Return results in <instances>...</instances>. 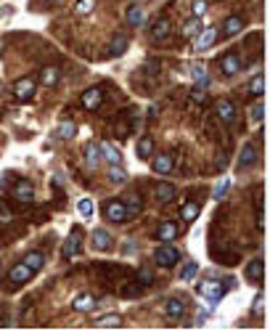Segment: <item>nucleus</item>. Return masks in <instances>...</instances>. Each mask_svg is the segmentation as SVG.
<instances>
[{"instance_id": "24", "label": "nucleus", "mask_w": 270, "mask_h": 334, "mask_svg": "<svg viewBox=\"0 0 270 334\" xmlns=\"http://www.w3.org/2000/svg\"><path fill=\"white\" fill-rule=\"evenodd\" d=\"M154 194H156V199H159V202H170L175 196V186H172V183H159V186L154 188Z\"/></svg>"}, {"instance_id": "35", "label": "nucleus", "mask_w": 270, "mask_h": 334, "mask_svg": "<svg viewBox=\"0 0 270 334\" xmlns=\"http://www.w3.org/2000/svg\"><path fill=\"white\" fill-rule=\"evenodd\" d=\"M14 220V209L8 207V202L0 199V223H11Z\"/></svg>"}, {"instance_id": "43", "label": "nucleus", "mask_w": 270, "mask_h": 334, "mask_svg": "<svg viewBox=\"0 0 270 334\" xmlns=\"http://www.w3.org/2000/svg\"><path fill=\"white\" fill-rule=\"evenodd\" d=\"M207 14V0H194V16L199 19Z\"/></svg>"}, {"instance_id": "12", "label": "nucleus", "mask_w": 270, "mask_h": 334, "mask_svg": "<svg viewBox=\"0 0 270 334\" xmlns=\"http://www.w3.org/2000/svg\"><path fill=\"white\" fill-rule=\"evenodd\" d=\"M98 305V300L93 297V294H88V292H85V294H77V297L74 300H72V308H74V310H93V308Z\"/></svg>"}, {"instance_id": "25", "label": "nucleus", "mask_w": 270, "mask_h": 334, "mask_svg": "<svg viewBox=\"0 0 270 334\" xmlns=\"http://www.w3.org/2000/svg\"><path fill=\"white\" fill-rule=\"evenodd\" d=\"M124 51H127V37L124 35H117L114 40H111V48H109V56H122Z\"/></svg>"}, {"instance_id": "22", "label": "nucleus", "mask_w": 270, "mask_h": 334, "mask_svg": "<svg viewBox=\"0 0 270 334\" xmlns=\"http://www.w3.org/2000/svg\"><path fill=\"white\" fill-rule=\"evenodd\" d=\"M257 162V149L249 143V146H244L241 149V156H239V167H249V165H254Z\"/></svg>"}, {"instance_id": "4", "label": "nucleus", "mask_w": 270, "mask_h": 334, "mask_svg": "<svg viewBox=\"0 0 270 334\" xmlns=\"http://www.w3.org/2000/svg\"><path fill=\"white\" fill-rule=\"evenodd\" d=\"M35 80L32 77H24V80H16V85H14V96L19 98V101H29L32 96H35Z\"/></svg>"}, {"instance_id": "20", "label": "nucleus", "mask_w": 270, "mask_h": 334, "mask_svg": "<svg viewBox=\"0 0 270 334\" xmlns=\"http://www.w3.org/2000/svg\"><path fill=\"white\" fill-rule=\"evenodd\" d=\"M170 22L167 19H159V22H154V27H151V37H154V40H164V37L170 35Z\"/></svg>"}, {"instance_id": "31", "label": "nucleus", "mask_w": 270, "mask_h": 334, "mask_svg": "<svg viewBox=\"0 0 270 334\" xmlns=\"http://www.w3.org/2000/svg\"><path fill=\"white\" fill-rule=\"evenodd\" d=\"M143 19H146V16H143V11L138 8V5H133V8H127V22L133 24V27H138V24H143Z\"/></svg>"}, {"instance_id": "40", "label": "nucleus", "mask_w": 270, "mask_h": 334, "mask_svg": "<svg viewBox=\"0 0 270 334\" xmlns=\"http://www.w3.org/2000/svg\"><path fill=\"white\" fill-rule=\"evenodd\" d=\"M56 77H58V75H56V69H53V67H48V69H45L43 75H40V82H43V85H53V82H56Z\"/></svg>"}, {"instance_id": "38", "label": "nucleus", "mask_w": 270, "mask_h": 334, "mask_svg": "<svg viewBox=\"0 0 270 334\" xmlns=\"http://www.w3.org/2000/svg\"><path fill=\"white\" fill-rule=\"evenodd\" d=\"M124 209H127V218H135V215L141 212V196H133V202L124 205Z\"/></svg>"}, {"instance_id": "1", "label": "nucleus", "mask_w": 270, "mask_h": 334, "mask_svg": "<svg viewBox=\"0 0 270 334\" xmlns=\"http://www.w3.org/2000/svg\"><path fill=\"white\" fill-rule=\"evenodd\" d=\"M177 260H180V252L175 250L170 241H164L162 247H156V252H154V263L159 265V268H172Z\"/></svg>"}, {"instance_id": "10", "label": "nucleus", "mask_w": 270, "mask_h": 334, "mask_svg": "<svg viewBox=\"0 0 270 334\" xmlns=\"http://www.w3.org/2000/svg\"><path fill=\"white\" fill-rule=\"evenodd\" d=\"M61 252H64V257H77V252H80V231H72L67 241H64V247H61Z\"/></svg>"}, {"instance_id": "2", "label": "nucleus", "mask_w": 270, "mask_h": 334, "mask_svg": "<svg viewBox=\"0 0 270 334\" xmlns=\"http://www.w3.org/2000/svg\"><path fill=\"white\" fill-rule=\"evenodd\" d=\"M199 294H201V297H207L212 305H217L222 300V294H225V284H222V281H217V279L201 281V284H199Z\"/></svg>"}, {"instance_id": "29", "label": "nucleus", "mask_w": 270, "mask_h": 334, "mask_svg": "<svg viewBox=\"0 0 270 334\" xmlns=\"http://www.w3.org/2000/svg\"><path fill=\"white\" fill-rule=\"evenodd\" d=\"M180 215H183V220H186V223L196 220V215H199V205H196V202H188V205H183Z\"/></svg>"}, {"instance_id": "33", "label": "nucleus", "mask_w": 270, "mask_h": 334, "mask_svg": "<svg viewBox=\"0 0 270 334\" xmlns=\"http://www.w3.org/2000/svg\"><path fill=\"white\" fill-rule=\"evenodd\" d=\"M77 212H80L82 218H90V215H93V202H90V199H80V202H77Z\"/></svg>"}, {"instance_id": "41", "label": "nucleus", "mask_w": 270, "mask_h": 334, "mask_svg": "<svg viewBox=\"0 0 270 334\" xmlns=\"http://www.w3.org/2000/svg\"><path fill=\"white\" fill-rule=\"evenodd\" d=\"M228 188H230V180L228 178L220 180V183H217V188H215V199H222V196L228 194Z\"/></svg>"}, {"instance_id": "11", "label": "nucleus", "mask_w": 270, "mask_h": 334, "mask_svg": "<svg viewBox=\"0 0 270 334\" xmlns=\"http://www.w3.org/2000/svg\"><path fill=\"white\" fill-rule=\"evenodd\" d=\"M93 247L96 250H111V247H114V239H111V233L109 231H103V228H96L93 231Z\"/></svg>"}, {"instance_id": "16", "label": "nucleus", "mask_w": 270, "mask_h": 334, "mask_svg": "<svg viewBox=\"0 0 270 334\" xmlns=\"http://www.w3.org/2000/svg\"><path fill=\"white\" fill-rule=\"evenodd\" d=\"M172 170V156H170L167 152H162V154H156L154 156V173H170Z\"/></svg>"}, {"instance_id": "26", "label": "nucleus", "mask_w": 270, "mask_h": 334, "mask_svg": "<svg viewBox=\"0 0 270 334\" xmlns=\"http://www.w3.org/2000/svg\"><path fill=\"white\" fill-rule=\"evenodd\" d=\"M22 263H24V265H27V268H32V271H40V268L45 265V257H43V255H40V252H29V255H27V257H24V260H22Z\"/></svg>"}, {"instance_id": "45", "label": "nucleus", "mask_w": 270, "mask_h": 334, "mask_svg": "<svg viewBox=\"0 0 270 334\" xmlns=\"http://www.w3.org/2000/svg\"><path fill=\"white\" fill-rule=\"evenodd\" d=\"M257 310H265V294H260V297H257Z\"/></svg>"}, {"instance_id": "48", "label": "nucleus", "mask_w": 270, "mask_h": 334, "mask_svg": "<svg viewBox=\"0 0 270 334\" xmlns=\"http://www.w3.org/2000/svg\"><path fill=\"white\" fill-rule=\"evenodd\" d=\"M0 96H3V82H0Z\"/></svg>"}, {"instance_id": "39", "label": "nucleus", "mask_w": 270, "mask_h": 334, "mask_svg": "<svg viewBox=\"0 0 270 334\" xmlns=\"http://www.w3.org/2000/svg\"><path fill=\"white\" fill-rule=\"evenodd\" d=\"M191 75H194L196 82H199V80H204V77H207V67H204L201 61H196L194 67H191Z\"/></svg>"}, {"instance_id": "5", "label": "nucleus", "mask_w": 270, "mask_h": 334, "mask_svg": "<svg viewBox=\"0 0 270 334\" xmlns=\"http://www.w3.org/2000/svg\"><path fill=\"white\" fill-rule=\"evenodd\" d=\"M11 194H14V199L24 202V205H29L32 199H35V186H32L29 180H19L14 188H11Z\"/></svg>"}, {"instance_id": "21", "label": "nucleus", "mask_w": 270, "mask_h": 334, "mask_svg": "<svg viewBox=\"0 0 270 334\" xmlns=\"http://www.w3.org/2000/svg\"><path fill=\"white\" fill-rule=\"evenodd\" d=\"M122 316L120 313H106V316H101V318H96V324L98 326H106V329H117V326H122Z\"/></svg>"}, {"instance_id": "46", "label": "nucleus", "mask_w": 270, "mask_h": 334, "mask_svg": "<svg viewBox=\"0 0 270 334\" xmlns=\"http://www.w3.org/2000/svg\"><path fill=\"white\" fill-rule=\"evenodd\" d=\"M194 101H204V90H199V88L194 90Z\"/></svg>"}, {"instance_id": "14", "label": "nucleus", "mask_w": 270, "mask_h": 334, "mask_svg": "<svg viewBox=\"0 0 270 334\" xmlns=\"http://www.w3.org/2000/svg\"><path fill=\"white\" fill-rule=\"evenodd\" d=\"M262 276H265V263H262V257H257L246 265V279L249 281H262Z\"/></svg>"}, {"instance_id": "18", "label": "nucleus", "mask_w": 270, "mask_h": 334, "mask_svg": "<svg viewBox=\"0 0 270 334\" xmlns=\"http://www.w3.org/2000/svg\"><path fill=\"white\" fill-rule=\"evenodd\" d=\"M241 29H244V19H241V16H230V19H225L222 35H225V37H233V35H239Z\"/></svg>"}, {"instance_id": "9", "label": "nucleus", "mask_w": 270, "mask_h": 334, "mask_svg": "<svg viewBox=\"0 0 270 334\" xmlns=\"http://www.w3.org/2000/svg\"><path fill=\"white\" fill-rule=\"evenodd\" d=\"M215 109H217V117H220L222 122H233L236 120V106H233V101H228V98H220V101L215 103Z\"/></svg>"}, {"instance_id": "34", "label": "nucleus", "mask_w": 270, "mask_h": 334, "mask_svg": "<svg viewBox=\"0 0 270 334\" xmlns=\"http://www.w3.org/2000/svg\"><path fill=\"white\" fill-rule=\"evenodd\" d=\"M93 8H96V0H77V3H74L77 14H90Z\"/></svg>"}, {"instance_id": "30", "label": "nucleus", "mask_w": 270, "mask_h": 334, "mask_svg": "<svg viewBox=\"0 0 270 334\" xmlns=\"http://www.w3.org/2000/svg\"><path fill=\"white\" fill-rule=\"evenodd\" d=\"M249 90H252L254 96H262V93H265V75H254L252 82H249Z\"/></svg>"}, {"instance_id": "15", "label": "nucleus", "mask_w": 270, "mask_h": 334, "mask_svg": "<svg viewBox=\"0 0 270 334\" xmlns=\"http://www.w3.org/2000/svg\"><path fill=\"white\" fill-rule=\"evenodd\" d=\"M101 98H103L101 88H90V90H85V93H82V106L85 109H96L98 103H101Z\"/></svg>"}, {"instance_id": "6", "label": "nucleus", "mask_w": 270, "mask_h": 334, "mask_svg": "<svg viewBox=\"0 0 270 334\" xmlns=\"http://www.w3.org/2000/svg\"><path fill=\"white\" fill-rule=\"evenodd\" d=\"M217 40V29L215 27H204L196 32V45L194 48L196 51H207V48H212V43Z\"/></svg>"}, {"instance_id": "23", "label": "nucleus", "mask_w": 270, "mask_h": 334, "mask_svg": "<svg viewBox=\"0 0 270 334\" xmlns=\"http://www.w3.org/2000/svg\"><path fill=\"white\" fill-rule=\"evenodd\" d=\"M98 159H101V149H98V143H88V146H85V162H88V167H96Z\"/></svg>"}, {"instance_id": "13", "label": "nucleus", "mask_w": 270, "mask_h": 334, "mask_svg": "<svg viewBox=\"0 0 270 334\" xmlns=\"http://www.w3.org/2000/svg\"><path fill=\"white\" fill-rule=\"evenodd\" d=\"M220 64H222V72H225V75H239V69H241L239 53H225Z\"/></svg>"}, {"instance_id": "44", "label": "nucleus", "mask_w": 270, "mask_h": 334, "mask_svg": "<svg viewBox=\"0 0 270 334\" xmlns=\"http://www.w3.org/2000/svg\"><path fill=\"white\" fill-rule=\"evenodd\" d=\"M138 281H141V284H148V281H151V271H141V273H138Z\"/></svg>"}, {"instance_id": "42", "label": "nucleus", "mask_w": 270, "mask_h": 334, "mask_svg": "<svg viewBox=\"0 0 270 334\" xmlns=\"http://www.w3.org/2000/svg\"><path fill=\"white\" fill-rule=\"evenodd\" d=\"M249 117H252L254 122H262V117H265V106H262V103H257V106H252V111H249Z\"/></svg>"}, {"instance_id": "3", "label": "nucleus", "mask_w": 270, "mask_h": 334, "mask_svg": "<svg viewBox=\"0 0 270 334\" xmlns=\"http://www.w3.org/2000/svg\"><path fill=\"white\" fill-rule=\"evenodd\" d=\"M103 215L111 220V223H122L124 218H127V209H124V202L120 199H111L106 202V207H103Z\"/></svg>"}, {"instance_id": "27", "label": "nucleus", "mask_w": 270, "mask_h": 334, "mask_svg": "<svg viewBox=\"0 0 270 334\" xmlns=\"http://www.w3.org/2000/svg\"><path fill=\"white\" fill-rule=\"evenodd\" d=\"M56 135H58V138H64V141L74 138V135H77V128H74V122H61V125L56 128Z\"/></svg>"}, {"instance_id": "17", "label": "nucleus", "mask_w": 270, "mask_h": 334, "mask_svg": "<svg viewBox=\"0 0 270 334\" xmlns=\"http://www.w3.org/2000/svg\"><path fill=\"white\" fill-rule=\"evenodd\" d=\"M164 313H167V318H180L183 313H186V305H183V300H167V305H164Z\"/></svg>"}, {"instance_id": "19", "label": "nucleus", "mask_w": 270, "mask_h": 334, "mask_svg": "<svg viewBox=\"0 0 270 334\" xmlns=\"http://www.w3.org/2000/svg\"><path fill=\"white\" fill-rule=\"evenodd\" d=\"M175 236H177V226H175L172 220L162 223V226H159V231H156V239H159V241H172Z\"/></svg>"}, {"instance_id": "47", "label": "nucleus", "mask_w": 270, "mask_h": 334, "mask_svg": "<svg viewBox=\"0 0 270 334\" xmlns=\"http://www.w3.org/2000/svg\"><path fill=\"white\" fill-rule=\"evenodd\" d=\"M56 3H61V0H43V8H50V5H56Z\"/></svg>"}, {"instance_id": "7", "label": "nucleus", "mask_w": 270, "mask_h": 334, "mask_svg": "<svg viewBox=\"0 0 270 334\" xmlns=\"http://www.w3.org/2000/svg\"><path fill=\"white\" fill-rule=\"evenodd\" d=\"M98 149H101V156L109 162V165H122V152H120V149H117L111 141L98 143Z\"/></svg>"}, {"instance_id": "37", "label": "nucleus", "mask_w": 270, "mask_h": 334, "mask_svg": "<svg viewBox=\"0 0 270 334\" xmlns=\"http://www.w3.org/2000/svg\"><path fill=\"white\" fill-rule=\"evenodd\" d=\"M201 29V24H199V19H191V22L186 24V27H183V35H186V37H194L196 35V32H199Z\"/></svg>"}, {"instance_id": "36", "label": "nucleus", "mask_w": 270, "mask_h": 334, "mask_svg": "<svg viewBox=\"0 0 270 334\" xmlns=\"http://www.w3.org/2000/svg\"><path fill=\"white\" fill-rule=\"evenodd\" d=\"M196 273H199V265H196V263H188V265H183L180 279H183V281H191V279L196 276Z\"/></svg>"}, {"instance_id": "32", "label": "nucleus", "mask_w": 270, "mask_h": 334, "mask_svg": "<svg viewBox=\"0 0 270 334\" xmlns=\"http://www.w3.org/2000/svg\"><path fill=\"white\" fill-rule=\"evenodd\" d=\"M109 178H111V183H124V180H127V173H124V170H122L120 165H111Z\"/></svg>"}, {"instance_id": "8", "label": "nucleus", "mask_w": 270, "mask_h": 334, "mask_svg": "<svg viewBox=\"0 0 270 334\" xmlns=\"http://www.w3.org/2000/svg\"><path fill=\"white\" fill-rule=\"evenodd\" d=\"M32 273H35V271H32V268H27L24 263H19V265H14V268H11L8 279H11V284H14V286H19V284H27V281L32 279Z\"/></svg>"}, {"instance_id": "28", "label": "nucleus", "mask_w": 270, "mask_h": 334, "mask_svg": "<svg viewBox=\"0 0 270 334\" xmlns=\"http://www.w3.org/2000/svg\"><path fill=\"white\" fill-rule=\"evenodd\" d=\"M151 154H154V141L146 135V138L138 141V156H141V159H148Z\"/></svg>"}]
</instances>
